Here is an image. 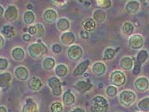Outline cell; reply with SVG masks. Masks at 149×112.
Returning <instances> with one entry per match:
<instances>
[{
  "label": "cell",
  "instance_id": "1",
  "mask_svg": "<svg viewBox=\"0 0 149 112\" xmlns=\"http://www.w3.org/2000/svg\"><path fill=\"white\" fill-rule=\"evenodd\" d=\"M148 58V53L145 49H141L138 52L134 62L132 72L134 75L140 74L141 65L146 62Z\"/></svg>",
  "mask_w": 149,
  "mask_h": 112
},
{
  "label": "cell",
  "instance_id": "44",
  "mask_svg": "<svg viewBox=\"0 0 149 112\" xmlns=\"http://www.w3.org/2000/svg\"><path fill=\"white\" fill-rule=\"evenodd\" d=\"M0 39H1V43H0V45H1V47H3V46L5 44V41H4V39H3L2 35L0 36Z\"/></svg>",
  "mask_w": 149,
  "mask_h": 112
},
{
  "label": "cell",
  "instance_id": "43",
  "mask_svg": "<svg viewBox=\"0 0 149 112\" xmlns=\"http://www.w3.org/2000/svg\"><path fill=\"white\" fill-rule=\"evenodd\" d=\"M71 112H85V111L81 108H77L74 109V110Z\"/></svg>",
  "mask_w": 149,
  "mask_h": 112
},
{
  "label": "cell",
  "instance_id": "26",
  "mask_svg": "<svg viewBox=\"0 0 149 112\" xmlns=\"http://www.w3.org/2000/svg\"><path fill=\"white\" fill-rule=\"evenodd\" d=\"M1 33L3 35V36L6 38H11L14 36L15 34L14 28H13L12 26L6 25L5 26H3L1 30Z\"/></svg>",
  "mask_w": 149,
  "mask_h": 112
},
{
  "label": "cell",
  "instance_id": "24",
  "mask_svg": "<svg viewBox=\"0 0 149 112\" xmlns=\"http://www.w3.org/2000/svg\"><path fill=\"white\" fill-rule=\"evenodd\" d=\"M106 15L102 10H97L93 14V19H94L95 22H99V23L104 21L106 20Z\"/></svg>",
  "mask_w": 149,
  "mask_h": 112
},
{
  "label": "cell",
  "instance_id": "33",
  "mask_svg": "<svg viewBox=\"0 0 149 112\" xmlns=\"http://www.w3.org/2000/svg\"><path fill=\"white\" fill-rule=\"evenodd\" d=\"M35 15L31 11H27L24 15V21L26 24H31L33 23L35 20Z\"/></svg>",
  "mask_w": 149,
  "mask_h": 112
},
{
  "label": "cell",
  "instance_id": "28",
  "mask_svg": "<svg viewBox=\"0 0 149 112\" xmlns=\"http://www.w3.org/2000/svg\"><path fill=\"white\" fill-rule=\"evenodd\" d=\"M118 51L113 49V48L108 47L106 48L103 53V60H109L114 58L115 54L117 53Z\"/></svg>",
  "mask_w": 149,
  "mask_h": 112
},
{
  "label": "cell",
  "instance_id": "29",
  "mask_svg": "<svg viewBox=\"0 0 149 112\" xmlns=\"http://www.w3.org/2000/svg\"><path fill=\"white\" fill-rule=\"evenodd\" d=\"M68 72V69L66 65L63 64H59L55 68V73L58 76L64 77L67 75Z\"/></svg>",
  "mask_w": 149,
  "mask_h": 112
},
{
  "label": "cell",
  "instance_id": "6",
  "mask_svg": "<svg viewBox=\"0 0 149 112\" xmlns=\"http://www.w3.org/2000/svg\"><path fill=\"white\" fill-rule=\"evenodd\" d=\"M128 44L129 46L132 49H140L143 47L144 44L143 38L142 37L141 35L139 34L132 35L129 38Z\"/></svg>",
  "mask_w": 149,
  "mask_h": 112
},
{
  "label": "cell",
  "instance_id": "40",
  "mask_svg": "<svg viewBox=\"0 0 149 112\" xmlns=\"http://www.w3.org/2000/svg\"><path fill=\"white\" fill-rule=\"evenodd\" d=\"M80 35H81V37L83 38H84V39H88L89 38L88 32L84 30V29L83 30L81 31Z\"/></svg>",
  "mask_w": 149,
  "mask_h": 112
},
{
  "label": "cell",
  "instance_id": "9",
  "mask_svg": "<svg viewBox=\"0 0 149 112\" xmlns=\"http://www.w3.org/2000/svg\"><path fill=\"white\" fill-rule=\"evenodd\" d=\"M134 87L140 92H145L149 88V80L145 77H140L135 80Z\"/></svg>",
  "mask_w": 149,
  "mask_h": 112
},
{
  "label": "cell",
  "instance_id": "16",
  "mask_svg": "<svg viewBox=\"0 0 149 112\" xmlns=\"http://www.w3.org/2000/svg\"><path fill=\"white\" fill-rule=\"evenodd\" d=\"M120 65L123 69L125 70H130L134 67L133 61H132L131 58L129 56L122 58L120 62Z\"/></svg>",
  "mask_w": 149,
  "mask_h": 112
},
{
  "label": "cell",
  "instance_id": "8",
  "mask_svg": "<svg viewBox=\"0 0 149 112\" xmlns=\"http://www.w3.org/2000/svg\"><path fill=\"white\" fill-rule=\"evenodd\" d=\"M83 51L82 48L78 45H74L69 47L68 49L67 55L70 60L73 61H77L79 60L83 56Z\"/></svg>",
  "mask_w": 149,
  "mask_h": 112
},
{
  "label": "cell",
  "instance_id": "32",
  "mask_svg": "<svg viewBox=\"0 0 149 112\" xmlns=\"http://www.w3.org/2000/svg\"><path fill=\"white\" fill-rule=\"evenodd\" d=\"M43 67L46 70H51L53 68L55 65V61L52 58H46L43 61Z\"/></svg>",
  "mask_w": 149,
  "mask_h": 112
},
{
  "label": "cell",
  "instance_id": "21",
  "mask_svg": "<svg viewBox=\"0 0 149 112\" xmlns=\"http://www.w3.org/2000/svg\"><path fill=\"white\" fill-rule=\"evenodd\" d=\"M122 30L123 33L125 35H127V36H130L131 35V36L132 33H133V31L134 30V24L131 22L126 21L122 26Z\"/></svg>",
  "mask_w": 149,
  "mask_h": 112
},
{
  "label": "cell",
  "instance_id": "7",
  "mask_svg": "<svg viewBox=\"0 0 149 112\" xmlns=\"http://www.w3.org/2000/svg\"><path fill=\"white\" fill-rule=\"evenodd\" d=\"M48 85L51 88L52 93L55 96H59L61 94L62 89L60 79L56 77H52L48 80Z\"/></svg>",
  "mask_w": 149,
  "mask_h": 112
},
{
  "label": "cell",
  "instance_id": "4",
  "mask_svg": "<svg viewBox=\"0 0 149 112\" xmlns=\"http://www.w3.org/2000/svg\"><path fill=\"white\" fill-rule=\"evenodd\" d=\"M136 95L131 90H124L120 93L119 100L120 103L125 106H129L135 101Z\"/></svg>",
  "mask_w": 149,
  "mask_h": 112
},
{
  "label": "cell",
  "instance_id": "12",
  "mask_svg": "<svg viewBox=\"0 0 149 112\" xmlns=\"http://www.w3.org/2000/svg\"><path fill=\"white\" fill-rule=\"evenodd\" d=\"M5 17L9 21H14L17 17L18 11L15 6H10L5 12Z\"/></svg>",
  "mask_w": 149,
  "mask_h": 112
},
{
  "label": "cell",
  "instance_id": "11",
  "mask_svg": "<svg viewBox=\"0 0 149 112\" xmlns=\"http://www.w3.org/2000/svg\"><path fill=\"white\" fill-rule=\"evenodd\" d=\"M93 87V85L92 83L88 81H79L76 83V85H74V88H75L77 91L80 93H85L87 91L90 90V89Z\"/></svg>",
  "mask_w": 149,
  "mask_h": 112
},
{
  "label": "cell",
  "instance_id": "42",
  "mask_svg": "<svg viewBox=\"0 0 149 112\" xmlns=\"http://www.w3.org/2000/svg\"><path fill=\"white\" fill-rule=\"evenodd\" d=\"M22 39L25 41H30L31 39V35L24 34L23 36H22Z\"/></svg>",
  "mask_w": 149,
  "mask_h": 112
},
{
  "label": "cell",
  "instance_id": "14",
  "mask_svg": "<svg viewBox=\"0 0 149 112\" xmlns=\"http://www.w3.org/2000/svg\"><path fill=\"white\" fill-rule=\"evenodd\" d=\"M15 75L18 79L21 80V81H25L28 78L29 72L25 67H18L15 69Z\"/></svg>",
  "mask_w": 149,
  "mask_h": 112
},
{
  "label": "cell",
  "instance_id": "36",
  "mask_svg": "<svg viewBox=\"0 0 149 112\" xmlns=\"http://www.w3.org/2000/svg\"><path fill=\"white\" fill-rule=\"evenodd\" d=\"M96 3L102 9L108 8L111 5V1L109 0H99V1H97Z\"/></svg>",
  "mask_w": 149,
  "mask_h": 112
},
{
  "label": "cell",
  "instance_id": "3",
  "mask_svg": "<svg viewBox=\"0 0 149 112\" xmlns=\"http://www.w3.org/2000/svg\"><path fill=\"white\" fill-rule=\"evenodd\" d=\"M108 102L102 96H96L92 99L93 112H105L108 108Z\"/></svg>",
  "mask_w": 149,
  "mask_h": 112
},
{
  "label": "cell",
  "instance_id": "13",
  "mask_svg": "<svg viewBox=\"0 0 149 112\" xmlns=\"http://www.w3.org/2000/svg\"><path fill=\"white\" fill-rule=\"evenodd\" d=\"M90 65V61L88 60H84L83 62H81L76 68L74 69L72 74L74 76H79L83 75L88 69Z\"/></svg>",
  "mask_w": 149,
  "mask_h": 112
},
{
  "label": "cell",
  "instance_id": "41",
  "mask_svg": "<svg viewBox=\"0 0 149 112\" xmlns=\"http://www.w3.org/2000/svg\"><path fill=\"white\" fill-rule=\"evenodd\" d=\"M28 32L29 33H30V35H36V28H35V26H30V28H29L28 29Z\"/></svg>",
  "mask_w": 149,
  "mask_h": 112
},
{
  "label": "cell",
  "instance_id": "23",
  "mask_svg": "<svg viewBox=\"0 0 149 112\" xmlns=\"http://www.w3.org/2000/svg\"><path fill=\"white\" fill-rule=\"evenodd\" d=\"M12 55L13 58L16 61H21L24 58V51L21 47H16L13 49L12 52Z\"/></svg>",
  "mask_w": 149,
  "mask_h": 112
},
{
  "label": "cell",
  "instance_id": "46",
  "mask_svg": "<svg viewBox=\"0 0 149 112\" xmlns=\"http://www.w3.org/2000/svg\"><path fill=\"white\" fill-rule=\"evenodd\" d=\"M0 9H1V13H0V15L1 16H2L3 15V13H4V9H3V6L1 5L0 6Z\"/></svg>",
  "mask_w": 149,
  "mask_h": 112
},
{
  "label": "cell",
  "instance_id": "37",
  "mask_svg": "<svg viewBox=\"0 0 149 112\" xmlns=\"http://www.w3.org/2000/svg\"><path fill=\"white\" fill-rule=\"evenodd\" d=\"M51 110L52 112H61L63 111V106L60 102H55L52 104Z\"/></svg>",
  "mask_w": 149,
  "mask_h": 112
},
{
  "label": "cell",
  "instance_id": "2",
  "mask_svg": "<svg viewBox=\"0 0 149 112\" xmlns=\"http://www.w3.org/2000/svg\"><path fill=\"white\" fill-rule=\"evenodd\" d=\"M28 52L33 58H38L43 56L47 52V48L44 44L41 42L33 43L28 47Z\"/></svg>",
  "mask_w": 149,
  "mask_h": 112
},
{
  "label": "cell",
  "instance_id": "25",
  "mask_svg": "<svg viewBox=\"0 0 149 112\" xmlns=\"http://www.w3.org/2000/svg\"><path fill=\"white\" fill-rule=\"evenodd\" d=\"M37 106L31 99H28L26 104L22 108V112H36Z\"/></svg>",
  "mask_w": 149,
  "mask_h": 112
},
{
  "label": "cell",
  "instance_id": "35",
  "mask_svg": "<svg viewBox=\"0 0 149 112\" xmlns=\"http://www.w3.org/2000/svg\"><path fill=\"white\" fill-rule=\"evenodd\" d=\"M35 27L36 28V35L35 36L37 37H42L44 35L45 29L44 26L40 23H37L35 24Z\"/></svg>",
  "mask_w": 149,
  "mask_h": 112
},
{
  "label": "cell",
  "instance_id": "39",
  "mask_svg": "<svg viewBox=\"0 0 149 112\" xmlns=\"http://www.w3.org/2000/svg\"><path fill=\"white\" fill-rule=\"evenodd\" d=\"M52 50L55 53H60L61 51V47L59 44H54L52 47Z\"/></svg>",
  "mask_w": 149,
  "mask_h": 112
},
{
  "label": "cell",
  "instance_id": "30",
  "mask_svg": "<svg viewBox=\"0 0 149 112\" xmlns=\"http://www.w3.org/2000/svg\"><path fill=\"white\" fill-rule=\"evenodd\" d=\"M57 28L60 31H65L69 28L70 22L67 19H60L57 22Z\"/></svg>",
  "mask_w": 149,
  "mask_h": 112
},
{
  "label": "cell",
  "instance_id": "10",
  "mask_svg": "<svg viewBox=\"0 0 149 112\" xmlns=\"http://www.w3.org/2000/svg\"><path fill=\"white\" fill-rule=\"evenodd\" d=\"M140 8V2L138 1H129L126 3L125 9L130 14H134L137 13Z\"/></svg>",
  "mask_w": 149,
  "mask_h": 112
},
{
  "label": "cell",
  "instance_id": "18",
  "mask_svg": "<svg viewBox=\"0 0 149 112\" xmlns=\"http://www.w3.org/2000/svg\"><path fill=\"white\" fill-rule=\"evenodd\" d=\"M61 40L65 46H70L75 40V36L72 32H65L61 36Z\"/></svg>",
  "mask_w": 149,
  "mask_h": 112
},
{
  "label": "cell",
  "instance_id": "34",
  "mask_svg": "<svg viewBox=\"0 0 149 112\" xmlns=\"http://www.w3.org/2000/svg\"><path fill=\"white\" fill-rule=\"evenodd\" d=\"M106 92L107 95H108L109 97H115V96L117 94L118 90L116 88V86L113 85H110L106 88Z\"/></svg>",
  "mask_w": 149,
  "mask_h": 112
},
{
  "label": "cell",
  "instance_id": "38",
  "mask_svg": "<svg viewBox=\"0 0 149 112\" xmlns=\"http://www.w3.org/2000/svg\"><path fill=\"white\" fill-rule=\"evenodd\" d=\"M8 65V62L6 58H0V70H5L7 69Z\"/></svg>",
  "mask_w": 149,
  "mask_h": 112
},
{
  "label": "cell",
  "instance_id": "45",
  "mask_svg": "<svg viewBox=\"0 0 149 112\" xmlns=\"http://www.w3.org/2000/svg\"><path fill=\"white\" fill-rule=\"evenodd\" d=\"M0 111L1 112H6V109L4 106L0 107Z\"/></svg>",
  "mask_w": 149,
  "mask_h": 112
},
{
  "label": "cell",
  "instance_id": "22",
  "mask_svg": "<svg viewBox=\"0 0 149 112\" xmlns=\"http://www.w3.org/2000/svg\"><path fill=\"white\" fill-rule=\"evenodd\" d=\"M96 26L95 21L93 19H88L83 22V27L84 30L88 32L92 31L95 30Z\"/></svg>",
  "mask_w": 149,
  "mask_h": 112
},
{
  "label": "cell",
  "instance_id": "19",
  "mask_svg": "<svg viewBox=\"0 0 149 112\" xmlns=\"http://www.w3.org/2000/svg\"><path fill=\"white\" fill-rule=\"evenodd\" d=\"M57 18V14L56 12L52 9L47 10L44 14V19L46 22L49 23H52V22L56 21Z\"/></svg>",
  "mask_w": 149,
  "mask_h": 112
},
{
  "label": "cell",
  "instance_id": "31",
  "mask_svg": "<svg viewBox=\"0 0 149 112\" xmlns=\"http://www.w3.org/2000/svg\"><path fill=\"white\" fill-rule=\"evenodd\" d=\"M138 106L141 111H149V97H145L138 102Z\"/></svg>",
  "mask_w": 149,
  "mask_h": 112
},
{
  "label": "cell",
  "instance_id": "15",
  "mask_svg": "<svg viewBox=\"0 0 149 112\" xmlns=\"http://www.w3.org/2000/svg\"><path fill=\"white\" fill-rule=\"evenodd\" d=\"M106 67L105 64L102 62H96L92 66V71L95 75L100 76L105 73Z\"/></svg>",
  "mask_w": 149,
  "mask_h": 112
},
{
  "label": "cell",
  "instance_id": "27",
  "mask_svg": "<svg viewBox=\"0 0 149 112\" xmlns=\"http://www.w3.org/2000/svg\"><path fill=\"white\" fill-rule=\"evenodd\" d=\"M63 101L65 104L71 105L75 101V97L70 91H67L63 95Z\"/></svg>",
  "mask_w": 149,
  "mask_h": 112
},
{
  "label": "cell",
  "instance_id": "17",
  "mask_svg": "<svg viewBox=\"0 0 149 112\" xmlns=\"http://www.w3.org/2000/svg\"><path fill=\"white\" fill-rule=\"evenodd\" d=\"M0 79H1V82H0V85L1 88L5 89L6 88H8L10 85V81L12 79V76L8 72H4L1 74L0 76Z\"/></svg>",
  "mask_w": 149,
  "mask_h": 112
},
{
  "label": "cell",
  "instance_id": "20",
  "mask_svg": "<svg viewBox=\"0 0 149 112\" xmlns=\"http://www.w3.org/2000/svg\"><path fill=\"white\" fill-rule=\"evenodd\" d=\"M28 86L31 90L33 91H37L42 86L41 81L36 77L31 78L28 82Z\"/></svg>",
  "mask_w": 149,
  "mask_h": 112
},
{
  "label": "cell",
  "instance_id": "5",
  "mask_svg": "<svg viewBox=\"0 0 149 112\" xmlns=\"http://www.w3.org/2000/svg\"><path fill=\"white\" fill-rule=\"evenodd\" d=\"M109 81L113 86H122L125 83L126 78L124 73L121 70H114L110 75Z\"/></svg>",
  "mask_w": 149,
  "mask_h": 112
}]
</instances>
